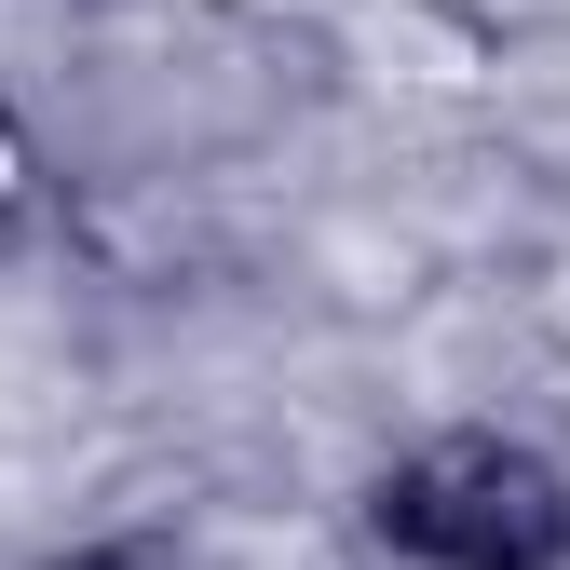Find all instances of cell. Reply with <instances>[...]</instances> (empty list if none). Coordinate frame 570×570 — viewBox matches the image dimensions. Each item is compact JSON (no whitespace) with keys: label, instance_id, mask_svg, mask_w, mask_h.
<instances>
[{"label":"cell","instance_id":"obj_1","mask_svg":"<svg viewBox=\"0 0 570 570\" xmlns=\"http://www.w3.org/2000/svg\"><path fill=\"white\" fill-rule=\"evenodd\" d=\"M353 517L394 570H570V462L503 421H435L367 475Z\"/></svg>","mask_w":570,"mask_h":570},{"label":"cell","instance_id":"obj_2","mask_svg":"<svg viewBox=\"0 0 570 570\" xmlns=\"http://www.w3.org/2000/svg\"><path fill=\"white\" fill-rule=\"evenodd\" d=\"M41 218H55V150H41V122L0 96V258H14Z\"/></svg>","mask_w":570,"mask_h":570},{"label":"cell","instance_id":"obj_3","mask_svg":"<svg viewBox=\"0 0 570 570\" xmlns=\"http://www.w3.org/2000/svg\"><path fill=\"white\" fill-rule=\"evenodd\" d=\"M218 28H258V41H326V28H353V14H381V0H204Z\"/></svg>","mask_w":570,"mask_h":570},{"label":"cell","instance_id":"obj_4","mask_svg":"<svg viewBox=\"0 0 570 570\" xmlns=\"http://www.w3.org/2000/svg\"><path fill=\"white\" fill-rule=\"evenodd\" d=\"M68 570H164L150 543H96V557H68Z\"/></svg>","mask_w":570,"mask_h":570}]
</instances>
